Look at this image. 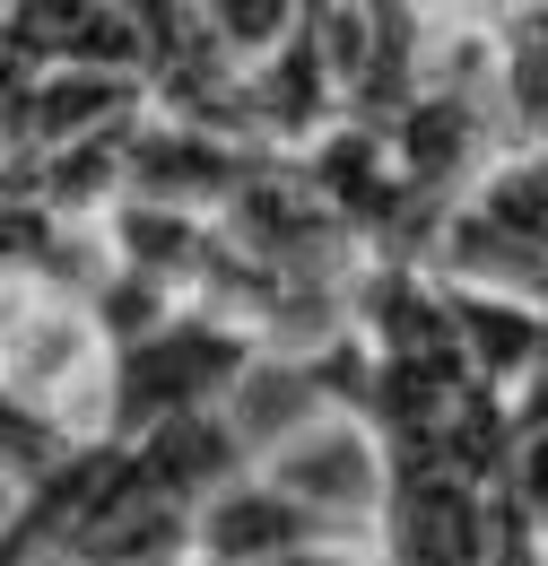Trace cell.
I'll use <instances>...</instances> for the list:
<instances>
[{
    "instance_id": "obj_1",
    "label": "cell",
    "mask_w": 548,
    "mask_h": 566,
    "mask_svg": "<svg viewBox=\"0 0 548 566\" xmlns=\"http://www.w3.org/2000/svg\"><path fill=\"white\" fill-rule=\"evenodd\" d=\"M253 471H262L287 505H305L331 541H348V549H383L392 453H383V436L357 419V410H323V419H305L296 436H278Z\"/></svg>"
},
{
    "instance_id": "obj_2",
    "label": "cell",
    "mask_w": 548,
    "mask_h": 566,
    "mask_svg": "<svg viewBox=\"0 0 548 566\" xmlns=\"http://www.w3.org/2000/svg\"><path fill=\"white\" fill-rule=\"evenodd\" d=\"M314 549H348V541H331L305 505H287L262 471H244V480H226L218 496L192 505V558L201 566H287V558H314Z\"/></svg>"
},
{
    "instance_id": "obj_3",
    "label": "cell",
    "mask_w": 548,
    "mask_h": 566,
    "mask_svg": "<svg viewBox=\"0 0 548 566\" xmlns=\"http://www.w3.org/2000/svg\"><path fill=\"white\" fill-rule=\"evenodd\" d=\"M496 140L548 157V9H496V62H487Z\"/></svg>"
}]
</instances>
